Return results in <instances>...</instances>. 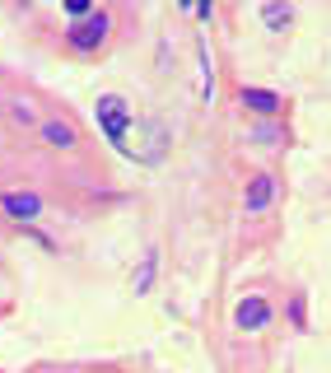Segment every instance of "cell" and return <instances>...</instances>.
Instances as JSON below:
<instances>
[{
  "instance_id": "1",
  "label": "cell",
  "mask_w": 331,
  "mask_h": 373,
  "mask_svg": "<svg viewBox=\"0 0 331 373\" xmlns=\"http://www.w3.org/2000/svg\"><path fill=\"white\" fill-rule=\"evenodd\" d=\"M94 117H98V126H103V136L122 150L127 145V136L136 131V112L127 108V98H117V93H103L94 103Z\"/></svg>"
},
{
  "instance_id": "2",
  "label": "cell",
  "mask_w": 331,
  "mask_h": 373,
  "mask_svg": "<svg viewBox=\"0 0 331 373\" xmlns=\"http://www.w3.org/2000/svg\"><path fill=\"white\" fill-rule=\"evenodd\" d=\"M65 38H70V47H75V51H94V47L108 38V15H103V10H94L89 19L70 24V33H65Z\"/></svg>"
},
{
  "instance_id": "3",
  "label": "cell",
  "mask_w": 331,
  "mask_h": 373,
  "mask_svg": "<svg viewBox=\"0 0 331 373\" xmlns=\"http://www.w3.org/2000/svg\"><path fill=\"white\" fill-rule=\"evenodd\" d=\"M234 322H238V326H248V331H257V326H266V322H271V308H266V299L248 294V299H243V303L234 308Z\"/></svg>"
},
{
  "instance_id": "4",
  "label": "cell",
  "mask_w": 331,
  "mask_h": 373,
  "mask_svg": "<svg viewBox=\"0 0 331 373\" xmlns=\"http://www.w3.org/2000/svg\"><path fill=\"white\" fill-rule=\"evenodd\" d=\"M0 210L15 215V219H33L38 210H42V201H38L33 191H5V196H0Z\"/></svg>"
},
{
  "instance_id": "5",
  "label": "cell",
  "mask_w": 331,
  "mask_h": 373,
  "mask_svg": "<svg viewBox=\"0 0 331 373\" xmlns=\"http://www.w3.org/2000/svg\"><path fill=\"white\" fill-rule=\"evenodd\" d=\"M271 196H275V177H266V173H257L252 182H248V191H243V205L248 210H266Z\"/></svg>"
},
{
  "instance_id": "6",
  "label": "cell",
  "mask_w": 331,
  "mask_h": 373,
  "mask_svg": "<svg viewBox=\"0 0 331 373\" xmlns=\"http://www.w3.org/2000/svg\"><path fill=\"white\" fill-rule=\"evenodd\" d=\"M243 108L261 112V117H275V112H280V98L271 89H243Z\"/></svg>"
},
{
  "instance_id": "7",
  "label": "cell",
  "mask_w": 331,
  "mask_h": 373,
  "mask_svg": "<svg viewBox=\"0 0 331 373\" xmlns=\"http://www.w3.org/2000/svg\"><path fill=\"white\" fill-rule=\"evenodd\" d=\"M261 19H266L271 29H289V24H294V10L280 5V0H266V5H261Z\"/></svg>"
},
{
  "instance_id": "8",
  "label": "cell",
  "mask_w": 331,
  "mask_h": 373,
  "mask_svg": "<svg viewBox=\"0 0 331 373\" xmlns=\"http://www.w3.org/2000/svg\"><path fill=\"white\" fill-rule=\"evenodd\" d=\"M42 136H47L51 145H75V126L70 122H47L42 126Z\"/></svg>"
},
{
  "instance_id": "9",
  "label": "cell",
  "mask_w": 331,
  "mask_h": 373,
  "mask_svg": "<svg viewBox=\"0 0 331 373\" xmlns=\"http://www.w3.org/2000/svg\"><path fill=\"white\" fill-rule=\"evenodd\" d=\"M150 276H154V257H145L140 276H136V289H145V285H150Z\"/></svg>"
}]
</instances>
